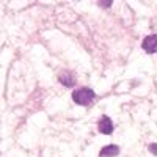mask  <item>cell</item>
Returning <instances> with one entry per match:
<instances>
[{
	"instance_id": "obj_5",
	"label": "cell",
	"mask_w": 157,
	"mask_h": 157,
	"mask_svg": "<svg viewBox=\"0 0 157 157\" xmlns=\"http://www.w3.org/2000/svg\"><path fill=\"white\" fill-rule=\"evenodd\" d=\"M60 82L63 85H66V86H72L74 85V77H72V74L69 71H63L60 74Z\"/></svg>"
},
{
	"instance_id": "obj_4",
	"label": "cell",
	"mask_w": 157,
	"mask_h": 157,
	"mask_svg": "<svg viewBox=\"0 0 157 157\" xmlns=\"http://www.w3.org/2000/svg\"><path fill=\"white\" fill-rule=\"evenodd\" d=\"M120 152V148L116 145H109L105 148H102V151L99 152V157H113Z\"/></svg>"
},
{
	"instance_id": "obj_2",
	"label": "cell",
	"mask_w": 157,
	"mask_h": 157,
	"mask_svg": "<svg viewBox=\"0 0 157 157\" xmlns=\"http://www.w3.org/2000/svg\"><path fill=\"white\" fill-rule=\"evenodd\" d=\"M141 47H143V50H145V52H148V54L155 52L157 50V33L146 36L145 39H143V43H141Z\"/></svg>"
},
{
	"instance_id": "obj_7",
	"label": "cell",
	"mask_w": 157,
	"mask_h": 157,
	"mask_svg": "<svg viewBox=\"0 0 157 157\" xmlns=\"http://www.w3.org/2000/svg\"><path fill=\"white\" fill-rule=\"evenodd\" d=\"M99 5H101V6H105V8H107V6H110V5H112V2H101Z\"/></svg>"
},
{
	"instance_id": "obj_3",
	"label": "cell",
	"mask_w": 157,
	"mask_h": 157,
	"mask_svg": "<svg viewBox=\"0 0 157 157\" xmlns=\"http://www.w3.org/2000/svg\"><path fill=\"white\" fill-rule=\"evenodd\" d=\"M98 129H99V132L101 134H112L113 132V123L109 116H102L101 120H99V124H98Z\"/></svg>"
},
{
	"instance_id": "obj_6",
	"label": "cell",
	"mask_w": 157,
	"mask_h": 157,
	"mask_svg": "<svg viewBox=\"0 0 157 157\" xmlns=\"http://www.w3.org/2000/svg\"><path fill=\"white\" fill-rule=\"evenodd\" d=\"M149 151H151L152 154H155V155H157V145H155V143H152V145H149Z\"/></svg>"
},
{
	"instance_id": "obj_1",
	"label": "cell",
	"mask_w": 157,
	"mask_h": 157,
	"mask_svg": "<svg viewBox=\"0 0 157 157\" xmlns=\"http://www.w3.org/2000/svg\"><path fill=\"white\" fill-rule=\"evenodd\" d=\"M94 99V91L90 88H78L72 93V101L78 105H88Z\"/></svg>"
}]
</instances>
